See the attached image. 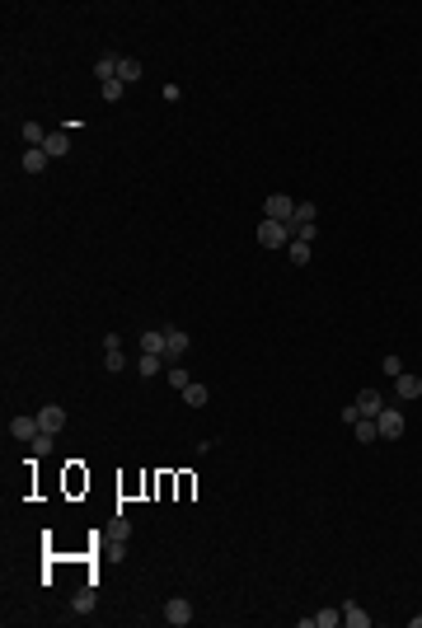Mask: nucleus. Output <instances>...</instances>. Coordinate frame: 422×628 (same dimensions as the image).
Returning a JSON list of instances; mask_svg holds the SVG:
<instances>
[{"instance_id": "nucleus-19", "label": "nucleus", "mask_w": 422, "mask_h": 628, "mask_svg": "<svg viewBox=\"0 0 422 628\" xmlns=\"http://www.w3.org/2000/svg\"><path fill=\"white\" fill-rule=\"evenodd\" d=\"M164 380H169V390H179V394H184L188 385H192V375H188V370L179 366V361H174V366H169V375H164Z\"/></svg>"}, {"instance_id": "nucleus-27", "label": "nucleus", "mask_w": 422, "mask_h": 628, "mask_svg": "<svg viewBox=\"0 0 422 628\" xmlns=\"http://www.w3.org/2000/svg\"><path fill=\"white\" fill-rule=\"evenodd\" d=\"M104 370H113V375H118V370H122V352H108V357H104Z\"/></svg>"}, {"instance_id": "nucleus-2", "label": "nucleus", "mask_w": 422, "mask_h": 628, "mask_svg": "<svg viewBox=\"0 0 422 628\" xmlns=\"http://www.w3.org/2000/svg\"><path fill=\"white\" fill-rule=\"evenodd\" d=\"M375 427H380V436H385V441H399V436L408 431V418H403L399 408H380V418H375Z\"/></svg>"}, {"instance_id": "nucleus-20", "label": "nucleus", "mask_w": 422, "mask_h": 628, "mask_svg": "<svg viewBox=\"0 0 422 628\" xmlns=\"http://www.w3.org/2000/svg\"><path fill=\"white\" fill-rule=\"evenodd\" d=\"M19 164H24L28 174H43V169H47V150H24V159H19Z\"/></svg>"}, {"instance_id": "nucleus-7", "label": "nucleus", "mask_w": 422, "mask_h": 628, "mask_svg": "<svg viewBox=\"0 0 422 628\" xmlns=\"http://www.w3.org/2000/svg\"><path fill=\"white\" fill-rule=\"evenodd\" d=\"M164 619H169V624L174 628H184V624H192V605L184 601V596H174V601L164 605Z\"/></svg>"}, {"instance_id": "nucleus-10", "label": "nucleus", "mask_w": 422, "mask_h": 628, "mask_svg": "<svg viewBox=\"0 0 422 628\" xmlns=\"http://www.w3.org/2000/svg\"><path fill=\"white\" fill-rule=\"evenodd\" d=\"M43 427H38V418H10V436L14 441H33Z\"/></svg>"}, {"instance_id": "nucleus-18", "label": "nucleus", "mask_w": 422, "mask_h": 628, "mask_svg": "<svg viewBox=\"0 0 422 628\" xmlns=\"http://www.w3.org/2000/svg\"><path fill=\"white\" fill-rule=\"evenodd\" d=\"M287 258L296 262V267H305V262H310V244H305V239H291V244H287Z\"/></svg>"}, {"instance_id": "nucleus-8", "label": "nucleus", "mask_w": 422, "mask_h": 628, "mask_svg": "<svg viewBox=\"0 0 422 628\" xmlns=\"http://www.w3.org/2000/svg\"><path fill=\"white\" fill-rule=\"evenodd\" d=\"M47 159H61V155H71V131L61 127V131H47Z\"/></svg>"}, {"instance_id": "nucleus-13", "label": "nucleus", "mask_w": 422, "mask_h": 628, "mask_svg": "<svg viewBox=\"0 0 422 628\" xmlns=\"http://www.w3.org/2000/svg\"><path fill=\"white\" fill-rule=\"evenodd\" d=\"M24 146L28 150H43L47 146V127L43 122H24Z\"/></svg>"}, {"instance_id": "nucleus-25", "label": "nucleus", "mask_w": 422, "mask_h": 628, "mask_svg": "<svg viewBox=\"0 0 422 628\" xmlns=\"http://www.w3.org/2000/svg\"><path fill=\"white\" fill-rule=\"evenodd\" d=\"M99 94H104L108 104H118V99L127 94V85H122V80H108V85H99Z\"/></svg>"}, {"instance_id": "nucleus-5", "label": "nucleus", "mask_w": 422, "mask_h": 628, "mask_svg": "<svg viewBox=\"0 0 422 628\" xmlns=\"http://www.w3.org/2000/svg\"><path fill=\"white\" fill-rule=\"evenodd\" d=\"M38 427L56 436V431L66 427V408H61V403H43V408H38Z\"/></svg>"}, {"instance_id": "nucleus-28", "label": "nucleus", "mask_w": 422, "mask_h": 628, "mask_svg": "<svg viewBox=\"0 0 422 628\" xmlns=\"http://www.w3.org/2000/svg\"><path fill=\"white\" fill-rule=\"evenodd\" d=\"M127 535H132V525H127V521L113 525V539H118V544H127Z\"/></svg>"}, {"instance_id": "nucleus-12", "label": "nucleus", "mask_w": 422, "mask_h": 628, "mask_svg": "<svg viewBox=\"0 0 422 628\" xmlns=\"http://www.w3.org/2000/svg\"><path fill=\"white\" fill-rule=\"evenodd\" d=\"M343 624H347V628H370V614H366L357 601H347V605H343Z\"/></svg>"}, {"instance_id": "nucleus-11", "label": "nucleus", "mask_w": 422, "mask_h": 628, "mask_svg": "<svg viewBox=\"0 0 422 628\" xmlns=\"http://www.w3.org/2000/svg\"><path fill=\"white\" fill-rule=\"evenodd\" d=\"M141 71H146V66H141L136 56H118V80H122V85H136Z\"/></svg>"}, {"instance_id": "nucleus-21", "label": "nucleus", "mask_w": 422, "mask_h": 628, "mask_svg": "<svg viewBox=\"0 0 422 628\" xmlns=\"http://www.w3.org/2000/svg\"><path fill=\"white\" fill-rule=\"evenodd\" d=\"M136 375H146V380H155V375H159V357H155V352H141V361H136Z\"/></svg>"}, {"instance_id": "nucleus-22", "label": "nucleus", "mask_w": 422, "mask_h": 628, "mask_svg": "<svg viewBox=\"0 0 422 628\" xmlns=\"http://www.w3.org/2000/svg\"><path fill=\"white\" fill-rule=\"evenodd\" d=\"M28 450H33V460H43V455H52V431H38V436L28 441Z\"/></svg>"}, {"instance_id": "nucleus-9", "label": "nucleus", "mask_w": 422, "mask_h": 628, "mask_svg": "<svg viewBox=\"0 0 422 628\" xmlns=\"http://www.w3.org/2000/svg\"><path fill=\"white\" fill-rule=\"evenodd\" d=\"M357 408H362V418H380V408H385L380 390H362L357 394Z\"/></svg>"}, {"instance_id": "nucleus-17", "label": "nucleus", "mask_w": 422, "mask_h": 628, "mask_svg": "<svg viewBox=\"0 0 422 628\" xmlns=\"http://www.w3.org/2000/svg\"><path fill=\"white\" fill-rule=\"evenodd\" d=\"M141 352H155V357H164V328H146V333H141Z\"/></svg>"}, {"instance_id": "nucleus-23", "label": "nucleus", "mask_w": 422, "mask_h": 628, "mask_svg": "<svg viewBox=\"0 0 422 628\" xmlns=\"http://www.w3.org/2000/svg\"><path fill=\"white\" fill-rule=\"evenodd\" d=\"M94 601H99V596H94V586H85V591H76V614H89V609H94Z\"/></svg>"}, {"instance_id": "nucleus-29", "label": "nucleus", "mask_w": 422, "mask_h": 628, "mask_svg": "<svg viewBox=\"0 0 422 628\" xmlns=\"http://www.w3.org/2000/svg\"><path fill=\"white\" fill-rule=\"evenodd\" d=\"M343 422H347V427H352V422H362V408H357V403H347V408H343Z\"/></svg>"}, {"instance_id": "nucleus-6", "label": "nucleus", "mask_w": 422, "mask_h": 628, "mask_svg": "<svg viewBox=\"0 0 422 628\" xmlns=\"http://www.w3.org/2000/svg\"><path fill=\"white\" fill-rule=\"evenodd\" d=\"M395 394L403 399V403H413V399H422V380L413 375V370H403V375H395Z\"/></svg>"}, {"instance_id": "nucleus-3", "label": "nucleus", "mask_w": 422, "mask_h": 628, "mask_svg": "<svg viewBox=\"0 0 422 628\" xmlns=\"http://www.w3.org/2000/svg\"><path fill=\"white\" fill-rule=\"evenodd\" d=\"M263 216H267V221H282V225H287L291 216H296V197H287V192H272V197L263 202Z\"/></svg>"}, {"instance_id": "nucleus-24", "label": "nucleus", "mask_w": 422, "mask_h": 628, "mask_svg": "<svg viewBox=\"0 0 422 628\" xmlns=\"http://www.w3.org/2000/svg\"><path fill=\"white\" fill-rule=\"evenodd\" d=\"M343 624V609H319L315 614V628H338Z\"/></svg>"}, {"instance_id": "nucleus-15", "label": "nucleus", "mask_w": 422, "mask_h": 628, "mask_svg": "<svg viewBox=\"0 0 422 628\" xmlns=\"http://www.w3.org/2000/svg\"><path fill=\"white\" fill-rule=\"evenodd\" d=\"M94 76H99V85H108V80H118V56L104 52L99 61H94Z\"/></svg>"}, {"instance_id": "nucleus-4", "label": "nucleus", "mask_w": 422, "mask_h": 628, "mask_svg": "<svg viewBox=\"0 0 422 628\" xmlns=\"http://www.w3.org/2000/svg\"><path fill=\"white\" fill-rule=\"evenodd\" d=\"M188 347H192V338H188L184 328H164V357H169V361H184Z\"/></svg>"}, {"instance_id": "nucleus-16", "label": "nucleus", "mask_w": 422, "mask_h": 628, "mask_svg": "<svg viewBox=\"0 0 422 628\" xmlns=\"http://www.w3.org/2000/svg\"><path fill=\"white\" fill-rule=\"evenodd\" d=\"M207 399H211V390H207V385H197V380L184 390V403H188V408H207Z\"/></svg>"}, {"instance_id": "nucleus-14", "label": "nucleus", "mask_w": 422, "mask_h": 628, "mask_svg": "<svg viewBox=\"0 0 422 628\" xmlns=\"http://www.w3.org/2000/svg\"><path fill=\"white\" fill-rule=\"evenodd\" d=\"M352 436H357L362 445L380 441V427H375V418H362V422H352Z\"/></svg>"}, {"instance_id": "nucleus-26", "label": "nucleus", "mask_w": 422, "mask_h": 628, "mask_svg": "<svg viewBox=\"0 0 422 628\" xmlns=\"http://www.w3.org/2000/svg\"><path fill=\"white\" fill-rule=\"evenodd\" d=\"M385 375H390V380H395V375H403V361H399L395 352H385Z\"/></svg>"}, {"instance_id": "nucleus-1", "label": "nucleus", "mask_w": 422, "mask_h": 628, "mask_svg": "<svg viewBox=\"0 0 422 628\" xmlns=\"http://www.w3.org/2000/svg\"><path fill=\"white\" fill-rule=\"evenodd\" d=\"M258 244L263 249H287L291 244V225H282V221H258Z\"/></svg>"}]
</instances>
